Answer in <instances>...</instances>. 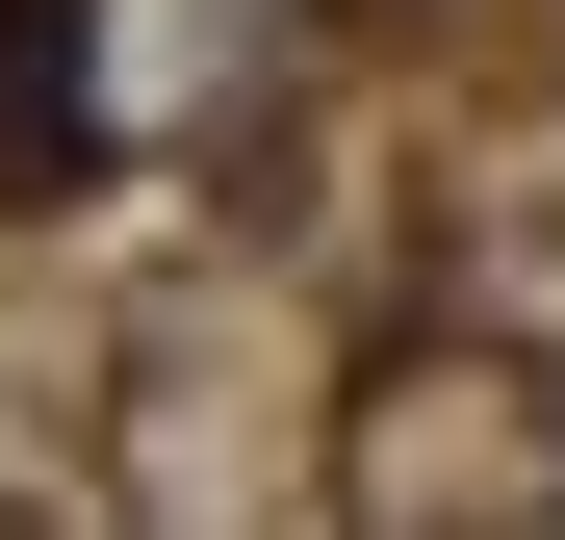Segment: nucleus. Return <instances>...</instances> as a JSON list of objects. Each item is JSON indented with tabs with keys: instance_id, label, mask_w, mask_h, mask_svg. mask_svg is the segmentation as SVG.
<instances>
[{
	"instance_id": "nucleus-1",
	"label": "nucleus",
	"mask_w": 565,
	"mask_h": 540,
	"mask_svg": "<svg viewBox=\"0 0 565 540\" xmlns=\"http://www.w3.org/2000/svg\"><path fill=\"white\" fill-rule=\"evenodd\" d=\"M77 155V0H0V180Z\"/></svg>"
}]
</instances>
